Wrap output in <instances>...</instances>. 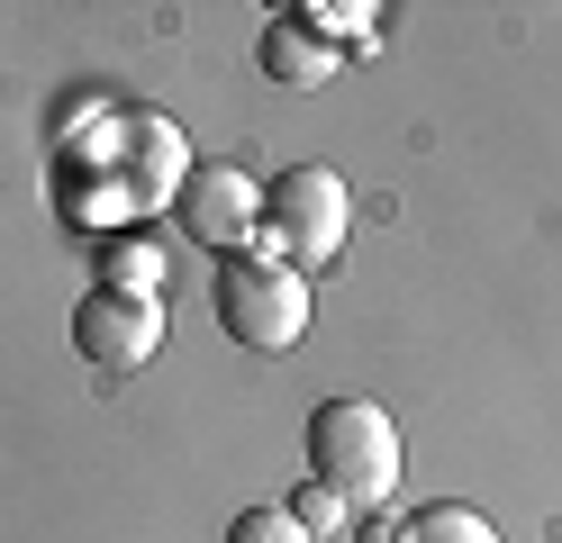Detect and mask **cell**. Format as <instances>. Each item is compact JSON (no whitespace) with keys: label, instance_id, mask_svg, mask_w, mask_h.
Segmentation results:
<instances>
[{"label":"cell","instance_id":"obj_6","mask_svg":"<svg viewBox=\"0 0 562 543\" xmlns=\"http://www.w3.org/2000/svg\"><path fill=\"white\" fill-rule=\"evenodd\" d=\"M263 72H272V82H291V91H308V82H327V72H336V46L281 19V27L263 36Z\"/></svg>","mask_w":562,"mask_h":543},{"label":"cell","instance_id":"obj_3","mask_svg":"<svg viewBox=\"0 0 562 543\" xmlns=\"http://www.w3.org/2000/svg\"><path fill=\"white\" fill-rule=\"evenodd\" d=\"M263 217H272V253H291V272L300 263H336L345 236H355V191H345L327 163H300V172H281L263 191Z\"/></svg>","mask_w":562,"mask_h":543},{"label":"cell","instance_id":"obj_2","mask_svg":"<svg viewBox=\"0 0 562 543\" xmlns=\"http://www.w3.org/2000/svg\"><path fill=\"white\" fill-rule=\"evenodd\" d=\"M209 299H218V326L245 353H291L308 336V281L281 253H227Z\"/></svg>","mask_w":562,"mask_h":543},{"label":"cell","instance_id":"obj_5","mask_svg":"<svg viewBox=\"0 0 562 543\" xmlns=\"http://www.w3.org/2000/svg\"><path fill=\"white\" fill-rule=\"evenodd\" d=\"M74 353L91 362V372H146V362L164 353V308L155 299H136V290H110L100 281L91 299L74 308Z\"/></svg>","mask_w":562,"mask_h":543},{"label":"cell","instance_id":"obj_4","mask_svg":"<svg viewBox=\"0 0 562 543\" xmlns=\"http://www.w3.org/2000/svg\"><path fill=\"white\" fill-rule=\"evenodd\" d=\"M172 217H182V236H200L209 253H245V236L263 227V181L236 172V163H191L172 181Z\"/></svg>","mask_w":562,"mask_h":543},{"label":"cell","instance_id":"obj_7","mask_svg":"<svg viewBox=\"0 0 562 543\" xmlns=\"http://www.w3.org/2000/svg\"><path fill=\"white\" fill-rule=\"evenodd\" d=\"M400 543H499V525L481 517V507H417V517L400 525Z\"/></svg>","mask_w":562,"mask_h":543},{"label":"cell","instance_id":"obj_9","mask_svg":"<svg viewBox=\"0 0 562 543\" xmlns=\"http://www.w3.org/2000/svg\"><path fill=\"white\" fill-rule=\"evenodd\" d=\"M155 281H164V253H155V245H110V290L155 299Z\"/></svg>","mask_w":562,"mask_h":543},{"label":"cell","instance_id":"obj_10","mask_svg":"<svg viewBox=\"0 0 562 543\" xmlns=\"http://www.w3.org/2000/svg\"><path fill=\"white\" fill-rule=\"evenodd\" d=\"M281 507H291V517H300L308 534H327V525H345V517H355V507H345L336 489H318V480H308V489H291V498H281Z\"/></svg>","mask_w":562,"mask_h":543},{"label":"cell","instance_id":"obj_1","mask_svg":"<svg viewBox=\"0 0 562 543\" xmlns=\"http://www.w3.org/2000/svg\"><path fill=\"white\" fill-rule=\"evenodd\" d=\"M400 426L391 408H372V398H318V417H308V480L336 489L345 507H381L400 489Z\"/></svg>","mask_w":562,"mask_h":543},{"label":"cell","instance_id":"obj_8","mask_svg":"<svg viewBox=\"0 0 562 543\" xmlns=\"http://www.w3.org/2000/svg\"><path fill=\"white\" fill-rule=\"evenodd\" d=\"M227 543H318V534H308V525L291 517V507L272 498V507H245V517L227 525Z\"/></svg>","mask_w":562,"mask_h":543}]
</instances>
